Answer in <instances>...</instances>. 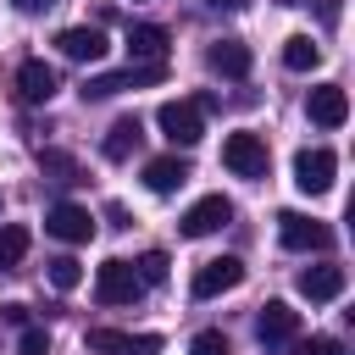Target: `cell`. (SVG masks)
<instances>
[{"label":"cell","instance_id":"obj_1","mask_svg":"<svg viewBox=\"0 0 355 355\" xmlns=\"http://www.w3.org/2000/svg\"><path fill=\"white\" fill-rule=\"evenodd\" d=\"M155 128H161L172 144H183V150H189V144H200V139H205V111H200L194 100H166V105L155 111Z\"/></svg>","mask_w":355,"mask_h":355},{"label":"cell","instance_id":"obj_2","mask_svg":"<svg viewBox=\"0 0 355 355\" xmlns=\"http://www.w3.org/2000/svg\"><path fill=\"white\" fill-rule=\"evenodd\" d=\"M166 78V61H150V67H128V72H94L83 83V100H111L122 89H144V83H161Z\"/></svg>","mask_w":355,"mask_h":355},{"label":"cell","instance_id":"obj_3","mask_svg":"<svg viewBox=\"0 0 355 355\" xmlns=\"http://www.w3.org/2000/svg\"><path fill=\"white\" fill-rule=\"evenodd\" d=\"M222 161H227V172H239V178H266V166H272L261 133H227V139H222Z\"/></svg>","mask_w":355,"mask_h":355},{"label":"cell","instance_id":"obj_4","mask_svg":"<svg viewBox=\"0 0 355 355\" xmlns=\"http://www.w3.org/2000/svg\"><path fill=\"white\" fill-rule=\"evenodd\" d=\"M227 222H233V200H227V194H205V200H194V205L183 211L178 233H183V239H205V233H216V227H227Z\"/></svg>","mask_w":355,"mask_h":355},{"label":"cell","instance_id":"obj_5","mask_svg":"<svg viewBox=\"0 0 355 355\" xmlns=\"http://www.w3.org/2000/svg\"><path fill=\"white\" fill-rule=\"evenodd\" d=\"M244 283V261L239 255H216V261H205V266H194V300H216V294H227V288H239Z\"/></svg>","mask_w":355,"mask_h":355},{"label":"cell","instance_id":"obj_6","mask_svg":"<svg viewBox=\"0 0 355 355\" xmlns=\"http://www.w3.org/2000/svg\"><path fill=\"white\" fill-rule=\"evenodd\" d=\"M139 294H144V283L133 277L128 261H105V266L94 272V300H100V305H133Z\"/></svg>","mask_w":355,"mask_h":355},{"label":"cell","instance_id":"obj_7","mask_svg":"<svg viewBox=\"0 0 355 355\" xmlns=\"http://www.w3.org/2000/svg\"><path fill=\"white\" fill-rule=\"evenodd\" d=\"M89 355H161L155 333H116V327H89Z\"/></svg>","mask_w":355,"mask_h":355},{"label":"cell","instance_id":"obj_8","mask_svg":"<svg viewBox=\"0 0 355 355\" xmlns=\"http://www.w3.org/2000/svg\"><path fill=\"white\" fill-rule=\"evenodd\" d=\"M333 172H338V155H333V150H300V155H294V183H300V194H327V189H333Z\"/></svg>","mask_w":355,"mask_h":355},{"label":"cell","instance_id":"obj_9","mask_svg":"<svg viewBox=\"0 0 355 355\" xmlns=\"http://www.w3.org/2000/svg\"><path fill=\"white\" fill-rule=\"evenodd\" d=\"M44 233H55L61 244H89V239H94V216H89L83 205L61 200V205H50V211H44Z\"/></svg>","mask_w":355,"mask_h":355},{"label":"cell","instance_id":"obj_10","mask_svg":"<svg viewBox=\"0 0 355 355\" xmlns=\"http://www.w3.org/2000/svg\"><path fill=\"white\" fill-rule=\"evenodd\" d=\"M277 239H283L288 250H327V244H333V227H322V222L305 216V211H283V216H277Z\"/></svg>","mask_w":355,"mask_h":355},{"label":"cell","instance_id":"obj_11","mask_svg":"<svg viewBox=\"0 0 355 355\" xmlns=\"http://www.w3.org/2000/svg\"><path fill=\"white\" fill-rule=\"evenodd\" d=\"M300 333V311H288L283 300H266L261 311H255V338L266 344V349H277V344H288Z\"/></svg>","mask_w":355,"mask_h":355},{"label":"cell","instance_id":"obj_12","mask_svg":"<svg viewBox=\"0 0 355 355\" xmlns=\"http://www.w3.org/2000/svg\"><path fill=\"white\" fill-rule=\"evenodd\" d=\"M55 89H61V78H55V67H50V61H39V55H33V61H22V67H17V100H22V105H44Z\"/></svg>","mask_w":355,"mask_h":355},{"label":"cell","instance_id":"obj_13","mask_svg":"<svg viewBox=\"0 0 355 355\" xmlns=\"http://www.w3.org/2000/svg\"><path fill=\"white\" fill-rule=\"evenodd\" d=\"M305 111H311L316 128H344V122H349V94H344L338 83H316L311 100H305Z\"/></svg>","mask_w":355,"mask_h":355},{"label":"cell","instance_id":"obj_14","mask_svg":"<svg viewBox=\"0 0 355 355\" xmlns=\"http://www.w3.org/2000/svg\"><path fill=\"white\" fill-rule=\"evenodd\" d=\"M55 44H61V55H67V61H100V55L111 50L100 28H61V33H55Z\"/></svg>","mask_w":355,"mask_h":355},{"label":"cell","instance_id":"obj_15","mask_svg":"<svg viewBox=\"0 0 355 355\" xmlns=\"http://www.w3.org/2000/svg\"><path fill=\"white\" fill-rule=\"evenodd\" d=\"M128 55H133V67L166 61V28H155V22H133V28H128Z\"/></svg>","mask_w":355,"mask_h":355},{"label":"cell","instance_id":"obj_16","mask_svg":"<svg viewBox=\"0 0 355 355\" xmlns=\"http://www.w3.org/2000/svg\"><path fill=\"white\" fill-rule=\"evenodd\" d=\"M205 61H211V72H222V78H250V67H255L250 44H239V39H216V44L205 50Z\"/></svg>","mask_w":355,"mask_h":355},{"label":"cell","instance_id":"obj_17","mask_svg":"<svg viewBox=\"0 0 355 355\" xmlns=\"http://www.w3.org/2000/svg\"><path fill=\"white\" fill-rule=\"evenodd\" d=\"M189 183V161L183 155H155V161H144V189L150 194H172V189H183Z\"/></svg>","mask_w":355,"mask_h":355},{"label":"cell","instance_id":"obj_18","mask_svg":"<svg viewBox=\"0 0 355 355\" xmlns=\"http://www.w3.org/2000/svg\"><path fill=\"white\" fill-rule=\"evenodd\" d=\"M300 294H305L311 305L338 300V294H344V266H305V272H300Z\"/></svg>","mask_w":355,"mask_h":355},{"label":"cell","instance_id":"obj_19","mask_svg":"<svg viewBox=\"0 0 355 355\" xmlns=\"http://www.w3.org/2000/svg\"><path fill=\"white\" fill-rule=\"evenodd\" d=\"M139 139H144V122H139V116H116L100 150H105V161H128V155L139 150Z\"/></svg>","mask_w":355,"mask_h":355},{"label":"cell","instance_id":"obj_20","mask_svg":"<svg viewBox=\"0 0 355 355\" xmlns=\"http://www.w3.org/2000/svg\"><path fill=\"white\" fill-rule=\"evenodd\" d=\"M283 67H288V72H316V67H322V44H316L311 33H288V39H283Z\"/></svg>","mask_w":355,"mask_h":355},{"label":"cell","instance_id":"obj_21","mask_svg":"<svg viewBox=\"0 0 355 355\" xmlns=\"http://www.w3.org/2000/svg\"><path fill=\"white\" fill-rule=\"evenodd\" d=\"M28 244H33V233H28L22 222H6V227H0V272H17L22 255H28Z\"/></svg>","mask_w":355,"mask_h":355},{"label":"cell","instance_id":"obj_22","mask_svg":"<svg viewBox=\"0 0 355 355\" xmlns=\"http://www.w3.org/2000/svg\"><path fill=\"white\" fill-rule=\"evenodd\" d=\"M39 172H44L50 183H78V178H83L78 155H67V150H39Z\"/></svg>","mask_w":355,"mask_h":355},{"label":"cell","instance_id":"obj_23","mask_svg":"<svg viewBox=\"0 0 355 355\" xmlns=\"http://www.w3.org/2000/svg\"><path fill=\"white\" fill-rule=\"evenodd\" d=\"M166 266H172V261H166L161 250H144V255H139V266H133V277H139L144 288H161V283H166Z\"/></svg>","mask_w":355,"mask_h":355},{"label":"cell","instance_id":"obj_24","mask_svg":"<svg viewBox=\"0 0 355 355\" xmlns=\"http://www.w3.org/2000/svg\"><path fill=\"white\" fill-rule=\"evenodd\" d=\"M50 283L67 294V288H78V283H83V266H78L72 255H55V261H50Z\"/></svg>","mask_w":355,"mask_h":355},{"label":"cell","instance_id":"obj_25","mask_svg":"<svg viewBox=\"0 0 355 355\" xmlns=\"http://www.w3.org/2000/svg\"><path fill=\"white\" fill-rule=\"evenodd\" d=\"M17 355H50V333H44V327H22Z\"/></svg>","mask_w":355,"mask_h":355},{"label":"cell","instance_id":"obj_26","mask_svg":"<svg viewBox=\"0 0 355 355\" xmlns=\"http://www.w3.org/2000/svg\"><path fill=\"white\" fill-rule=\"evenodd\" d=\"M189 355H227V338H222L216 327H205V333H194V344H189Z\"/></svg>","mask_w":355,"mask_h":355},{"label":"cell","instance_id":"obj_27","mask_svg":"<svg viewBox=\"0 0 355 355\" xmlns=\"http://www.w3.org/2000/svg\"><path fill=\"white\" fill-rule=\"evenodd\" d=\"M300 355H344V344H338V338H327V333H316V338H305V344H300Z\"/></svg>","mask_w":355,"mask_h":355},{"label":"cell","instance_id":"obj_28","mask_svg":"<svg viewBox=\"0 0 355 355\" xmlns=\"http://www.w3.org/2000/svg\"><path fill=\"white\" fill-rule=\"evenodd\" d=\"M0 316H6V322H17V327H28V305H22V300H11V305H0Z\"/></svg>","mask_w":355,"mask_h":355},{"label":"cell","instance_id":"obj_29","mask_svg":"<svg viewBox=\"0 0 355 355\" xmlns=\"http://www.w3.org/2000/svg\"><path fill=\"white\" fill-rule=\"evenodd\" d=\"M316 17H322V28H338V0H316Z\"/></svg>","mask_w":355,"mask_h":355},{"label":"cell","instance_id":"obj_30","mask_svg":"<svg viewBox=\"0 0 355 355\" xmlns=\"http://www.w3.org/2000/svg\"><path fill=\"white\" fill-rule=\"evenodd\" d=\"M17 11H44V6H55V0H11Z\"/></svg>","mask_w":355,"mask_h":355},{"label":"cell","instance_id":"obj_31","mask_svg":"<svg viewBox=\"0 0 355 355\" xmlns=\"http://www.w3.org/2000/svg\"><path fill=\"white\" fill-rule=\"evenodd\" d=\"M211 6H227V11H239V6H244V0H211Z\"/></svg>","mask_w":355,"mask_h":355},{"label":"cell","instance_id":"obj_32","mask_svg":"<svg viewBox=\"0 0 355 355\" xmlns=\"http://www.w3.org/2000/svg\"><path fill=\"white\" fill-rule=\"evenodd\" d=\"M283 6H305V0H283Z\"/></svg>","mask_w":355,"mask_h":355}]
</instances>
